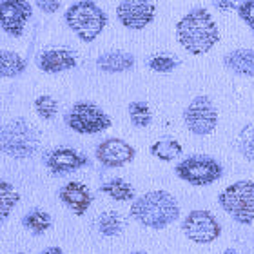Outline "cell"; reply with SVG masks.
<instances>
[{
    "mask_svg": "<svg viewBox=\"0 0 254 254\" xmlns=\"http://www.w3.org/2000/svg\"><path fill=\"white\" fill-rule=\"evenodd\" d=\"M223 254H238V253H236V251H234V249H227Z\"/></svg>",
    "mask_w": 254,
    "mask_h": 254,
    "instance_id": "1f68e13d",
    "label": "cell"
},
{
    "mask_svg": "<svg viewBox=\"0 0 254 254\" xmlns=\"http://www.w3.org/2000/svg\"><path fill=\"white\" fill-rule=\"evenodd\" d=\"M96 65L106 73H122L134 65V57L126 51H109L98 57Z\"/></svg>",
    "mask_w": 254,
    "mask_h": 254,
    "instance_id": "2e32d148",
    "label": "cell"
},
{
    "mask_svg": "<svg viewBox=\"0 0 254 254\" xmlns=\"http://www.w3.org/2000/svg\"><path fill=\"white\" fill-rule=\"evenodd\" d=\"M131 214L134 220L151 229H164L178 220L180 207L165 190H151L132 201Z\"/></svg>",
    "mask_w": 254,
    "mask_h": 254,
    "instance_id": "7a4b0ae2",
    "label": "cell"
},
{
    "mask_svg": "<svg viewBox=\"0 0 254 254\" xmlns=\"http://www.w3.org/2000/svg\"><path fill=\"white\" fill-rule=\"evenodd\" d=\"M225 65L238 74H254V49H236L225 57Z\"/></svg>",
    "mask_w": 254,
    "mask_h": 254,
    "instance_id": "e0dca14e",
    "label": "cell"
},
{
    "mask_svg": "<svg viewBox=\"0 0 254 254\" xmlns=\"http://www.w3.org/2000/svg\"><path fill=\"white\" fill-rule=\"evenodd\" d=\"M15 254H24V253H15Z\"/></svg>",
    "mask_w": 254,
    "mask_h": 254,
    "instance_id": "836d02e7",
    "label": "cell"
},
{
    "mask_svg": "<svg viewBox=\"0 0 254 254\" xmlns=\"http://www.w3.org/2000/svg\"><path fill=\"white\" fill-rule=\"evenodd\" d=\"M156 7L145 0H124L117 5V16L129 29H143L154 18Z\"/></svg>",
    "mask_w": 254,
    "mask_h": 254,
    "instance_id": "30bf717a",
    "label": "cell"
},
{
    "mask_svg": "<svg viewBox=\"0 0 254 254\" xmlns=\"http://www.w3.org/2000/svg\"><path fill=\"white\" fill-rule=\"evenodd\" d=\"M35 109H37V113L44 120H51V118H55L57 111H59V104H57L53 96L42 95L35 100Z\"/></svg>",
    "mask_w": 254,
    "mask_h": 254,
    "instance_id": "d4e9b609",
    "label": "cell"
},
{
    "mask_svg": "<svg viewBox=\"0 0 254 254\" xmlns=\"http://www.w3.org/2000/svg\"><path fill=\"white\" fill-rule=\"evenodd\" d=\"M132 254H143V253H132Z\"/></svg>",
    "mask_w": 254,
    "mask_h": 254,
    "instance_id": "d6a6232c",
    "label": "cell"
},
{
    "mask_svg": "<svg viewBox=\"0 0 254 254\" xmlns=\"http://www.w3.org/2000/svg\"><path fill=\"white\" fill-rule=\"evenodd\" d=\"M220 205L238 223L251 225L254 222V182L240 180L218 196Z\"/></svg>",
    "mask_w": 254,
    "mask_h": 254,
    "instance_id": "277c9868",
    "label": "cell"
},
{
    "mask_svg": "<svg viewBox=\"0 0 254 254\" xmlns=\"http://www.w3.org/2000/svg\"><path fill=\"white\" fill-rule=\"evenodd\" d=\"M76 65V57L69 49H48L38 57V67L44 73H62Z\"/></svg>",
    "mask_w": 254,
    "mask_h": 254,
    "instance_id": "9a60e30c",
    "label": "cell"
},
{
    "mask_svg": "<svg viewBox=\"0 0 254 254\" xmlns=\"http://www.w3.org/2000/svg\"><path fill=\"white\" fill-rule=\"evenodd\" d=\"M24 225H26L27 229H31L35 234H40V233H44L46 229H49V225H51V216H49L46 211H38L37 209V211H31L24 218Z\"/></svg>",
    "mask_w": 254,
    "mask_h": 254,
    "instance_id": "cb8c5ba5",
    "label": "cell"
},
{
    "mask_svg": "<svg viewBox=\"0 0 254 254\" xmlns=\"http://www.w3.org/2000/svg\"><path fill=\"white\" fill-rule=\"evenodd\" d=\"M40 254H64L60 247H48V249H44Z\"/></svg>",
    "mask_w": 254,
    "mask_h": 254,
    "instance_id": "f546056e",
    "label": "cell"
},
{
    "mask_svg": "<svg viewBox=\"0 0 254 254\" xmlns=\"http://www.w3.org/2000/svg\"><path fill=\"white\" fill-rule=\"evenodd\" d=\"M26 69V60L15 51H2L0 55V73L4 78H13L24 73Z\"/></svg>",
    "mask_w": 254,
    "mask_h": 254,
    "instance_id": "ac0fdd59",
    "label": "cell"
},
{
    "mask_svg": "<svg viewBox=\"0 0 254 254\" xmlns=\"http://www.w3.org/2000/svg\"><path fill=\"white\" fill-rule=\"evenodd\" d=\"M0 198H2V203H0V214H2V220L9 216V212L15 209V205L20 200V194L15 187L11 186L9 182H2L0 184Z\"/></svg>",
    "mask_w": 254,
    "mask_h": 254,
    "instance_id": "44dd1931",
    "label": "cell"
},
{
    "mask_svg": "<svg viewBox=\"0 0 254 254\" xmlns=\"http://www.w3.org/2000/svg\"><path fill=\"white\" fill-rule=\"evenodd\" d=\"M149 67L158 71V73H169L176 67V60L167 57V55H156L149 60Z\"/></svg>",
    "mask_w": 254,
    "mask_h": 254,
    "instance_id": "4316f807",
    "label": "cell"
},
{
    "mask_svg": "<svg viewBox=\"0 0 254 254\" xmlns=\"http://www.w3.org/2000/svg\"><path fill=\"white\" fill-rule=\"evenodd\" d=\"M214 5L220 9H231V7H234V2H216Z\"/></svg>",
    "mask_w": 254,
    "mask_h": 254,
    "instance_id": "4dcf8cb0",
    "label": "cell"
},
{
    "mask_svg": "<svg viewBox=\"0 0 254 254\" xmlns=\"http://www.w3.org/2000/svg\"><path fill=\"white\" fill-rule=\"evenodd\" d=\"M184 120H186V126L190 132L203 136V134L214 131V127L218 124V111L211 98L196 96L187 106L186 113H184Z\"/></svg>",
    "mask_w": 254,
    "mask_h": 254,
    "instance_id": "ba28073f",
    "label": "cell"
},
{
    "mask_svg": "<svg viewBox=\"0 0 254 254\" xmlns=\"http://www.w3.org/2000/svg\"><path fill=\"white\" fill-rule=\"evenodd\" d=\"M129 118L136 127H149L153 122V115L149 111V106L143 102H131L129 104Z\"/></svg>",
    "mask_w": 254,
    "mask_h": 254,
    "instance_id": "603a6c76",
    "label": "cell"
},
{
    "mask_svg": "<svg viewBox=\"0 0 254 254\" xmlns=\"http://www.w3.org/2000/svg\"><path fill=\"white\" fill-rule=\"evenodd\" d=\"M240 151L244 153L245 158L254 162V124L247 126L240 132Z\"/></svg>",
    "mask_w": 254,
    "mask_h": 254,
    "instance_id": "484cf974",
    "label": "cell"
},
{
    "mask_svg": "<svg viewBox=\"0 0 254 254\" xmlns=\"http://www.w3.org/2000/svg\"><path fill=\"white\" fill-rule=\"evenodd\" d=\"M96 158L106 167H122L134 158V147L122 138H107L96 147Z\"/></svg>",
    "mask_w": 254,
    "mask_h": 254,
    "instance_id": "7c38bea8",
    "label": "cell"
},
{
    "mask_svg": "<svg viewBox=\"0 0 254 254\" xmlns=\"http://www.w3.org/2000/svg\"><path fill=\"white\" fill-rule=\"evenodd\" d=\"M151 153L156 156V158L164 160V162H171L175 160L176 156L182 154V145L176 140H160V142L153 143L151 145Z\"/></svg>",
    "mask_w": 254,
    "mask_h": 254,
    "instance_id": "ffe728a7",
    "label": "cell"
},
{
    "mask_svg": "<svg viewBox=\"0 0 254 254\" xmlns=\"http://www.w3.org/2000/svg\"><path fill=\"white\" fill-rule=\"evenodd\" d=\"M176 175L192 186H209L222 176V165L209 156H189L176 165Z\"/></svg>",
    "mask_w": 254,
    "mask_h": 254,
    "instance_id": "52a82bcc",
    "label": "cell"
},
{
    "mask_svg": "<svg viewBox=\"0 0 254 254\" xmlns=\"http://www.w3.org/2000/svg\"><path fill=\"white\" fill-rule=\"evenodd\" d=\"M46 164L53 173H71V171L84 167L87 164V158L84 154H80L78 151H74V149L60 147L48 154Z\"/></svg>",
    "mask_w": 254,
    "mask_h": 254,
    "instance_id": "5bb4252c",
    "label": "cell"
},
{
    "mask_svg": "<svg viewBox=\"0 0 254 254\" xmlns=\"http://www.w3.org/2000/svg\"><path fill=\"white\" fill-rule=\"evenodd\" d=\"M96 225H98V231L106 236H115L122 231V220L118 216V212L115 211H106L102 212L98 220H96Z\"/></svg>",
    "mask_w": 254,
    "mask_h": 254,
    "instance_id": "7402d4cb",
    "label": "cell"
},
{
    "mask_svg": "<svg viewBox=\"0 0 254 254\" xmlns=\"http://www.w3.org/2000/svg\"><path fill=\"white\" fill-rule=\"evenodd\" d=\"M38 145V134L26 120L7 122L2 129V147L13 158H27Z\"/></svg>",
    "mask_w": 254,
    "mask_h": 254,
    "instance_id": "5b68a950",
    "label": "cell"
},
{
    "mask_svg": "<svg viewBox=\"0 0 254 254\" xmlns=\"http://www.w3.org/2000/svg\"><path fill=\"white\" fill-rule=\"evenodd\" d=\"M182 229H184L187 238L194 244H211L222 233V227L214 218V214L203 211V209L190 211L182 223Z\"/></svg>",
    "mask_w": 254,
    "mask_h": 254,
    "instance_id": "9c48e42d",
    "label": "cell"
},
{
    "mask_svg": "<svg viewBox=\"0 0 254 254\" xmlns=\"http://www.w3.org/2000/svg\"><path fill=\"white\" fill-rule=\"evenodd\" d=\"M65 122L73 131L80 134H95V132H102L107 127H111V118L107 117V113H104V109L91 102L74 104L73 109L65 117Z\"/></svg>",
    "mask_w": 254,
    "mask_h": 254,
    "instance_id": "8992f818",
    "label": "cell"
},
{
    "mask_svg": "<svg viewBox=\"0 0 254 254\" xmlns=\"http://www.w3.org/2000/svg\"><path fill=\"white\" fill-rule=\"evenodd\" d=\"M59 196L64 205H67L76 216H82L89 209L91 201H93L91 190L80 182H69L67 186H64L60 189Z\"/></svg>",
    "mask_w": 254,
    "mask_h": 254,
    "instance_id": "4fadbf2b",
    "label": "cell"
},
{
    "mask_svg": "<svg viewBox=\"0 0 254 254\" xmlns=\"http://www.w3.org/2000/svg\"><path fill=\"white\" fill-rule=\"evenodd\" d=\"M176 38L190 55H205L218 42V26L207 9H192L176 24Z\"/></svg>",
    "mask_w": 254,
    "mask_h": 254,
    "instance_id": "6da1fadb",
    "label": "cell"
},
{
    "mask_svg": "<svg viewBox=\"0 0 254 254\" xmlns=\"http://www.w3.org/2000/svg\"><path fill=\"white\" fill-rule=\"evenodd\" d=\"M65 22L80 40L93 42L106 27L107 16L95 2L82 0L65 11Z\"/></svg>",
    "mask_w": 254,
    "mask_h": 254,
    "instance_id": "3957f363",
    "label": "cell"
},
{
    "mask_svg": "<svg viewBox=\"0 0 254 254\" xmlns=\"http://www.w3.org/2000/svg\"><path fill=\"white\" fill-rule=\"evenodd\" d=\"M238 13L242 16V20L254 31V0H247L244 4H240Z\"/></svg>",
    "mask_w": 254,
    "mask_h": 254,
    "instance_id": "83f0119b",
    "label": "cell"
},
{
    "mask_svg": "<svg viewBox=\"0 0 254 254\" xmlns=\"http://www.w3.org/2000/svg\"><path fill=\"white\" fill-rule=\"evenodd\" d=\"M2 29L11 37H20L24 26L31 16V4L24 0H2Z\"/></svg>",
    "mask_w": 254,
    "mask_h": 254,
    "instance_id": "8fae6325",
    "label": "cell"
},
{
    "mask_svg": "<svg viewBox=\"0 0 254 254\" xmlns=\"http://www.w3.org/2000/svg\"><path fill=\"white\" fill-rule=\"evenodd\" d=\"M102 192H106L117 201H127L134 198V189L131 184H127L122 178H113L111 182H107L102 186Z\"/></svg>",
    "mask_w": 254,
    "mask_h": 254,
    "instance_id": "d6986e66",
    "label": "cell"
},
{
    "mask_svg": "<svg viewBox=\"0 0 254 254\" xmlns=\"http://www.w3.org/2000/svg\"><path fill=\"white\" fill-rule=\"evenodd\" d=\"M37 5L42 11H46V13H55L60 7V2H55V0H51V2H48V0H38Z\"/></svg>",
    "mask_w": 254,
    "mask_h": 254,
    "instance_id": "f1b7e54d",
    "label": "cell"
}]
</instances>
